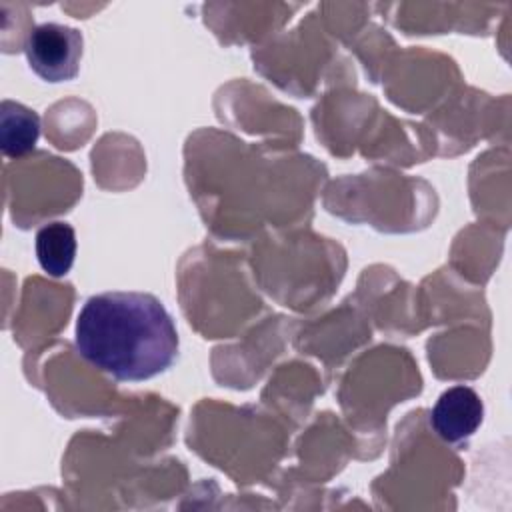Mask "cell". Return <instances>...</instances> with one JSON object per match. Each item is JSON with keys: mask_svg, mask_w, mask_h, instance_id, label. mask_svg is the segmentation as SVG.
<instances>
[{"mask_svg": "<svg viewBox=\"0 0 512 512\" xmlns=\"http://www.w3.org/2000/svg\"><path fill=\"white\" fill-rule=\"evenodd\" d=\"M76 350L122 382L166 372L178 358V330L164 304L148 292L114 290L90 296L76 318Z\"/></svg>", "mask_w": 512, "mask_h": 512, "instance_id": "6da1fadb", "label": "cell"}, {"mask_svg": "<svg viewBox=\"0 0 512 512\" xmlns=\"http://www.w3.org/2000/svg\"><path fill=\"white\" fill-rule=\"evenodd\" d=\"M82 48V32L60 22H42L34 26L24 44L32 72L52 84L76 78Z\"/></svg>", "mask_w": 512, "mask_h": 512, "instance_id": "7a4b0ae2", "label": "cell"}, {"mask_svg": "<svg viewBox=\"0 0 512 512\" xmlns=\"http://www.w3.org/2000/svg\"><path fill=\"white\" fill-rule=\"evenodd\" d=\"M482 420L484 404L478 392L462 384L444 390L430 412L434 432L448 444L470 438L480 428Z\"/></svg>", "mask_w": 512, "mask_h": 512, "instance_id": "3957f363", "label": "cell"}, {"mask_svg": "<svg viewBox=\"0 0 512 512\" xmlns=\"http://www.w3.org/2000/svg\"><path fill=\"white\" fill-rule=\"evenodd\" d=\"M40 138V116L14 100L0 104V146L8 158H20L34 150Z\"/></svg>", "mask_w": 512, "mask_h": 512, "instance_id": "277c9868", "label": "cell"}, {"mask_svg": "<svg viewBox=\"0 0 512 512\" xmlns=\"http://www.w3.org/2000/svg\"><path fill=\"white\" fill-rule=\"evenodd\" d=\"M36 258L44 272L60 278L76 258V232L68 222H50L36 234Z\"/></svg>", "mask_w": 512, "mask_h": 512, "instance_id": "5b68a950", "label": "cell"}]
</instances>
